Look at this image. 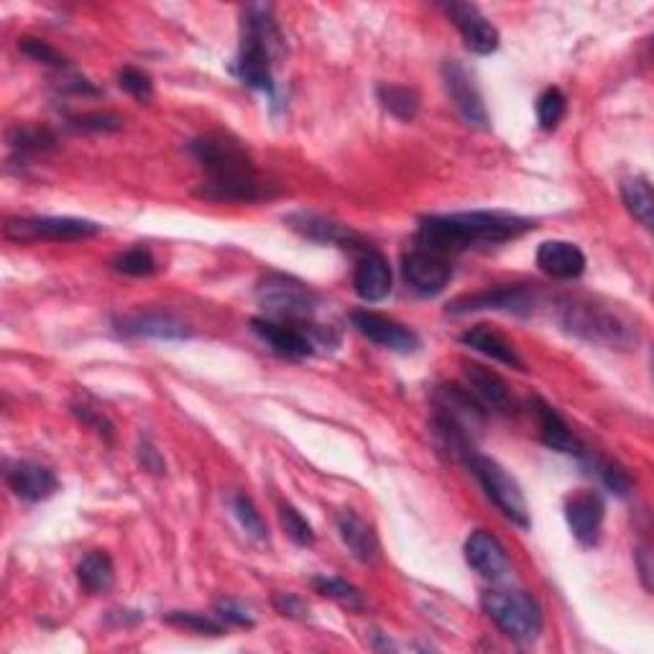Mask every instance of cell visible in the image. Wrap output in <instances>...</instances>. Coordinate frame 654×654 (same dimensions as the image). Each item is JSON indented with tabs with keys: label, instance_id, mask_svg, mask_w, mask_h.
<instances>
[{
	"label": "cell",
	"instance_id": "cell-1",
	"mask_svg": "<svg viewBox=\"0 0 654 654\" xmlns=\"http://www.w3.org/2000/svg\"><path fill=\"white\" fill-rule=\"evenodd\" d=\"M535 231L529 217L496 213V211H474V213H448V215H427L420 221L414 246L435 251L445 258L463 254L474 246H496L519 238Z\"/></svg>",
	"mask_w": 654,
	"mask_h": 654
},
{
	"label": "cell",
	"instance_id": "cell-2",
	"mask_svg": "<svg viewBox=\"0 0 654 654\" xmlns=\"http://www.w3.org/2000/svg\"><path fill=\"white\" fill-rule=\"evenodd\" d=\"M189 154L207 172V179L195 189L211 203H254L269 197L246 148L228 136H203L189 144Z\"/></svg>",
	"mask_w": 654,
	"mask_h": 654
},
{
	"label": "cell",
	"instance_id": "cell-3",
	"mask_svg": "<svg viewBox=\"0 0 654 654\" xmlns=\"http://www.w3.org/2000/svg\"><path fill=\"white\" fill-rule=\"evenodd\" d=\"M284 57V37L272 6H248L241 26V49L233 75L251 90L274 95V65Z\"/></svg>",
	"mask_w": 654,
	"mask_h": 654
},
{
	"label": "cell",
	"instance_id": "cell-4",
	"mask_svg": "<svg viewBox=\"0 0 654 654\" xmlns=\"http://www.w3.org/2000/svg\"><path fill=\"white\" fill-rule=\"evenodd\" d=\"M557 322L570 335L588 340V343L618 348V351H629L636 345V325L612 304L565 296L557 302Z\"/></svg>",
	"mask_w": 654,
	"mask_h": 654
},
{
	"label": "cell",
	"instance_id": "cell-5",
	"mask_svg": "<svg viewBox=\"0 0 654 654\" xmlns=\"http://www.w3.org/2000/svg\"><path fill=\"white\" fill-rule=\"evenodd\" d=\"M484 612L494 618L499 629L517 642H535L543 634V608L527 590L494 588L486 590Z\"/></svg>",
	"mask_w": 654,
	"mask_h": 654
},
{
	"label": "cell",
	"instance_id": "cell-6",
	"mask_svg": "<svg viewBox=\"0 0 654 654\" xmlns=\"http://www.w3.org/2000/svg\"><path fill=\"white\" fill-rule=\"evenodd\" d=\"M256 300L269 315L296 322L315 318V310L320 304V296L308 284L279 272L258 279Z\"/></svg>",
	"mask_w": 654,
	"mask_h": 654
},
{
	"label": "cell",
	"instance_id": "cell-7",
	"mask_svg": "<svg viewBox=\"0 0 654 654\" xmlns=\"http://www.w3.org/2000/svg\"><path fill=\"white\" fill-rule=\"evenodd\" d=\"M466 466L470 474L476 476V481L481 484L488 499H491L499 511L507 517L511 525H517L521 529H529V507L525 494H521L519 484L504 470L494 458H486L481 452H470Z\"/></svg>",
	"mask_w": 654,
	"mask_h": 654
},
{
	"label": "cell",
	"instance_id": "cell-8",
	"mask_svg": "<svg viewBox=\"0 0 654 654\" xmlns=\"http://www.w3.org/2000/svg\"><path fill=\"white\" fill-rule=\"evenodd\" d=\"M6 238L16 243H37V241H85L103 233V225L85 217H11L6 223Z\"/></svg>",
	"mask_w": 654,
	"mask_h": 654
},
{
	"label": "cell",
	"instance_id": "cell-9",
	"mask_svg": "<svg viewBox=\"0 0 654 654\" xmlns=\"http://www.w3.org/2000/svg\"><path fill=\"white\" fill-rule=\"evenodd\" d=\"M537 308V292L529 286H496L476 294L458 296L448 304V315H468V312H511V315H531Z\"/></svg>",
	"mask_w": 654,
	"mask_h": 654
},
{
	"label": "cell",
	"instance_id": "cell-10",
	"mask_svg": "<svg viewBox=\"0 0 654 654\" xmlns=\"http://www.w3.org/2000/svg\"><path fill=\"white\" fill-rule=\"evenodd\" d=\"M407 284L420 296H438L452 279V261L422 246H412L401 258Z\"/></svg>",
	"mask_w": 654,
	"mask_h": 654
},
{
	"label": "cell",
	"instance_id": "cell-11",
	"mask_svg": "<svg viewBox=\"0 0 654 654\" xmlns=\"http://www.w3.org/2000/svg\"><path fill=\"white\" fill-rule=\"evenodd\" d=\"M442 85L450 103L456 106L460 116H463L468 126H476L484 130L491 128V124H488V110L484 106L481 90H478L474 75H470L458 59H448V62L442 65Z\"/></svg>",
	"mask_w": 654,
	"mask_h": 654
},
{
	"label": "cell",
	"instance_id": "cell-12",
	"mask_svg": "<svg viewBox=\"0 0 654 654\" xmlns=\"http://www.w3.org/2000/svg\"><path fill=\"white\" fill-rule=\"evenodd\" d=\"M286 225H290L294 233H300L302 238L322 243V246H338L353 251V254L359 256L365 254V251H371V243L365 241L361 233H355L351 225L335 223L330 221V217H322L315 213H294L286 217Z\"/></svg>",
	"mask_w": 654,
	"mask_h": 654
},
{
	"label": "cell",
	"instance_id": "cell-13",
	"mask_svg": "<svg viewBox=\"0 0 654 654\" xmlns=\"http://www.w3.org/2000/svg\"><path fill=\"white\" fill-rule=\"evenodd\" d=\"M442 11L448 13V19L452 21V26L460 31V37H463L466 47L474 51V55H494L496 49H499V29L486 19V16L478 11L476 6L470 3H445Z\"/></svg>",
	"mask_w": 654,
	"mask_h": 654
},
{
	"label": "cell",
	"instance_id": "cell-14",
	"mask_svg": "<svg viewBox=\"0 0 654 654\" xmlns=\"http://www.w3.org/2000/svg\"><path fill=\"white\" fill-rule=\"evenodd\" d=\"M351 320L361 335L369 338L371 343L387 348V351L417 353L422 348V340L414 330H409L391 318L377 315V312H353Z\"/></svg>",
	"mask_w": 654,
	"mask_h": 654
},
{
	"label": "cell",
	"instance_id": "cell-15",
	"mask_svg": "<svg viewBox=\"0 0 654 654\" xmlns=\"http://www.w3.org/2000/svg\"><path fill=\"white\" fill-rule=\"evenodd\" d=\"M6 484L23 501H47L59 491V478L51 468L33 460H13L6 463Z\"/></svg>",
	"mask_w": 654,
	"mask_h": 654
},
{
	"label": "cell",
	"instance_id": "cell-16",
	"mask_svg": "<svg viewBox=\"0 0 654 654\" xmlns=\"http://www.w3.org/2000/svg\"><path fill=\"white\" fill-rule=\"evenodd\" d=\"M466 560L478 575L486 580L501 583L511 575V563L504 545L496 539L491 531L476 529L466 543Z\"/></svg>",
	"mask_w": 654,
	"mask_h": 654
},
{
	"label": "cell",
	"instance_id": "cell-17",
	"mask_svg": "<svg viewBox=\"0 0 654 654\" xmlns=\"http://www.w3.org/2000/svg\"><path fill=\"white\" fill-rule=\"evenodd\" d=\"M251 330L264 340V343L272 348L276 355H284V359H310L315 353V343L308 335V330L300 325H290V322H276L266 318H254L251 320Z\"/></svg>",
	"mask_w": 654,
	"mask_h": 654
},
{
	"label": "cell",
	"instance_id": "cell-18",
	"mask_svg": "<svg viewBox=\"0 0 654 654\" xmlns=\"http://www.w3.org/2000/svg\"><path fill=\"white\" fill-rule=\"evenodd\" d=\"M565 519H568L573 537L578 539L583 547H593L598 545L601 539V527H604L606 519V504L593 491L575 494L573 499L565 504Z\"/></svg>",
	"mask_w": 654,
	"mask_h": 654
},
{
	"label": "cell",
	"instance_id": "cell-19",
	"mask_svg": "<svg viewBox=\"0 0 654 654\" xmlns=\"http://www.w3.org/2000/svg\"><path fill=\"white\" fill-rule=\"evenodd\" d=\"M463 373L468 381V391L478 399V404L488 412L509 414L514 412V397L509 383L499 373L486 369L481 363H463Z\"/></svg>",
	"mask_w": 654,
	"mask_h": 654
},
{
	"label": "cell",
	"instance_id": "cell-20",
	"mask_svg": "<svg viewBox=\"0 0 654 654\" xmlns=\"http://www.w3.org/2000/svg\"><path fill=\"white\" fill-rule=\"evenodd\" d=\"M116 330L124 338H156V340H185L192 330L185 322L167 312H136L116 320Z\"/></svg>",
	"mask_w": 654,
	"mask_h": 654
},
{
	"label": "cell",
	"instance_id": "cell-21",
	"mask_svg": "<svg viewBox=\"0 0 654 654\" xmlns=\"http://www.w3.org/2000/svg\"><path fill=\"white\" fill-rule=\"evenodd\" d=\"M537 266L547 276L573 282L586 272V254L570 241H545L537 248Z\"/></svg>",
	"mask_w": 654,
	"mask_h": 654
},
{
	"label": "cell",
	"instance_id": "cell-22",
	"mask_svg": "<svg viewBox=\"0 0 654 654\" xmlns=\"http://www.w3.org/2000/svg\"><path fill=\"white\" fill-rule=\"evenodd\" d=\"M353 290L363 302H381L387 300L391 292V269L389 261L383 258L379 251H365L355 261L353 272Z\"/></svg>",
	"mask_w": 654,
	"mask_h": 654
},
{
	"label": "cell",
	"instance_id": "cell-23",
	"mask_svg": "<svg viewBox=\"0 0 654 654\" xmlns=\"http://www.w3.org/2000/svg\"><path fill=\"white\" fill-rule=\"evenodd\" d=\"M535 412H537V424H539V440H543L549 450L555 452H565V456H580L583 445L575 438L568 422L557 414L555 407H549L547 401L537 399L535 401Z\"/></svg>",
	"mask_w": 654,
	"mask_h": 654
},
{
	"label": "cell",
	"instance_id": "cell-24",
	"mask_svg": "<svg viewBox=\"0 0 654 654\" xmlns=\"http://www.w3.org/2000/svg\"><path fill=\"white\" fill-rule=\"evenodd\" d=\"M460 343L474 348V351H478V353L488 355L491 361H499L504 365H511V369L525 371V361H521L517 348H514L501 333H496L494 328H488V325L470 328V330H466L463 335H460Z\"/></svg>",
	"mask_w": 654,
	"mask_h": 654
},
{
	"label": "cell",
	"instance_id": "cell-25",
	"mask_svg": "<svg viewBox=\"0 0 654 654\" xmlns=\"http://www.w3.org/2000/svg\"><path fill=\"white\" fill-rule=\"evenodd\" d=\"M338 531L345 547L351 549L353 557H359L361 563H373L379 557V539L373 535L369 521H363L359 514L345 509L338 517Z\"/></svg>",
	"mask_w": 654,
	"mask_h": 654
},
{
	"label": "cell",
	"instance_id": "cell-26",
	"mask_svg": "<svg viewBox=\"0 0 654 654\" xmlns=\"http://www.w3.org/2000/svg\"><path fill=\"white\" fill-rule=\"evenodd\" d=\"M77 578H80L82 588L90 593L110 590L113 583H116V568H113L110 555L103 553V549L85 555L82 563L77 565Z\"/></svg>",
	"mask_w": 654,
	"mask_h": 654
},
{
	"label": "cell",
	"instance_id": "cell-27",
	"mask_svg": "<svg viewBox=\"0 0 654 654\" xmlns=\"http://www.w3.org/2000/svg\"><path fill=\"white\" fill-rule=\"evenodd\" d=\"M6 138H8V146H11L13 152H19L21 156L51 152V148L57 146L55 130L41 124H16L8 128Z\"/></svg>",
	"mask_w": 654,
	"mask_h": 654
},
{
	"label": "cell",
	"instance_id": "cell-28",
	"mask_svg": "<svg viewBox=\"0 0 654 654\" xmlns=\"http://www.w3.org/2000/svg\"><path fill=\"white\" fill-rule=\"evenodd\" d=\"M578 458L583 460V466L588 468V474L598 478L601 486H604L606 491H612L614 496H629L632 478L622 466L614 463V460H608V458L590 456L588 450H583Z\"/></svg>",
	"mask_w": 654,
	"mask_h": 654
},
{
	"label": "cell",
	"instance_id": "cell-29",
	"mask_svg": "<svg viewBox=\"0 0 654 654\" xmlns=\"http://www.w3.org/2000/svg\"><path fill=\"white\" fill-rule=\"evenodd\" d=\"M622 197L626 211L634 215V221H640L644 228H652V213H654V195L647 177H632L624 179Z\"/></svg>",
	"mask_w": 654,
	"mask_h": 654
},
{
	"label": "cell",
	"instance_id": "cell-30",
	"mask_svg": "<svg viewBox=\"0 0 654 654\" xmlns=\"http://www.w3.org/2000/svg\"><path fill=\"white\" fill-rule=\"evenodd\" d=\"M379 103L383 110H389L391 116L404 120V124L414 120L417 113H420V95H417L412 87L404 85H381Z\"/></svg>",
	"mask_w": 654,
	"mask_h": 654
},
{
	"label": "cell",
	"instance_id": "cell-31",
	"mask_svg": "<svg viewBox=\"0 0 654 654\" xmlns=\"http://www.w3.org/2000/svg\"><path fill=\"white\" fill-rule=\"evenodd\" d=\"M312 586H315L318 593L322 596L338 601L340 606L351 608V612H363V596L359 593V588L351 586V583L343 580V578H328V575H322V578H312Z\"/></svg>",
	"mask_w": 654,
	"mask_h": 654
},
{
	"label": "cell",
	"instance_id": "cell-32",
	"mask_svg": "<svg viewBox=\"0 0 654 654\" xmlns=\"http://www.w3.org/2000/svg\"><path fill=\"white\" fill-rule=\"evenodd\" d=\"M110 266L116 269L118 274H126V276H152V274H156V269H159L152 251L144 248V246L124 251V254H118L116 258H113Z\"/></svg>",
	"mask_w": 654,
	"mask_h": 654
},
{
	"label": "cell",
	"instance_id": "cell-33",
	"mask_svg": "<svg viewBox=\"0 0 654 654\" xmlns=\"http://www.w3.org/2000/svg\"><path fill=\"white\" fill-rule=\"evenodd\" d=\"M228 504H231L233 517L238 519V525L243 529H246V535H251L254 539H269V529L264 525V519H261L258 509L254 507V501H251L246 494H233Z\"/></svg>",
	"mask_w": 654,
	"mask_h": 654
},
{
	"label": "cell",
	"instance_id": "cell-34",
	"mask_svg": "<svg viewBox=\"0 0 654 654\" xmlns=\"http://www.w3.org/2000/svg\"><path fill=\"white\" fill-rule=\"evenodd\" d=\"M565 110H568V100H565L563 90H557V87H547V90L537 98L539 128L555 130L565 118Z\"/></svg>",
	"mask_w": 654,
	"mask_h": 654
},
{
	"label": "cell",
	"instance_id": "cell-35",
	"mask_svg": "<svg viewBox=\"0 0 654 654\" xmlns=\"http://www.w3.org/2000/svg\"><path fill=\"white\" fill-rule=\"evenodd\" d=\"M169 624L182 626V629L195 632V634H207V636H221L223 634V622L221 618H213L207 614H197V612H169L167 616Z\"/></svg>",
	"mask_w": 654,
	"mask_h": 654
},
{
	"label": "cell",
	"instance_id": "cell-36",
	"mask_svg": "<svg viewBox=\"0 0 654 654\" xmlns=\"http://www.w3.org/2000/svg\"><path fill=\"white\" fill-rule=\"evenodd\" d=\"M279 517H282V525L294 545H300V547L315 545V529H312L310 521L304 519L302 514L292 507V504H282Z\"/></svg>",
	"mask_w": 654,
	"mask_h": 654
},
{
	"label": "cell",
	"instance_id": "cell-37",
	"mask_svg": "<svg viewBox=\"0 0 654 654\" xmlns=\"http://www.w3.org/2000/svg\"><path fill=\"white\" fill-rule=\"evenodd\" d=\"M69 128L77 134H116L124 128V120L113 113H85V116L69 118Z\"/></svg>",
	"mask_w": 654,
	"mask_h": 654
},
{
	"label": "cell",
	"instance_id": "cell-38",
	"mask_svg": "<svg viewBox=\"0 0 654 654\" xmlns=\"http://www.w3.org/2000/svg\"><path fill=\"white\" fill-rule=\"evenodd\" d=\"M19 49L23 51L26 57L33 59V62H39V65H47V67H55V69H67L69 67L67 59L59 55L55 47H49V43L41 41V39L23 37L19 41Z\"/></svg>",
	"mask_w": 654,
	"mask_h": 654
},
{
	"label": "cell",
	"instance_id": "cell-39",
	"mask_svg": "<svg viewBox=\"0 0 654 654\" xmlns=\"http://www.w3.org/2000/svg\"><path fill=\"white\" fill-rule=\"evenodd\" d=\"M118 85L124 87V90L130 95V98H136L138 103H148L154 98V82L152 77L141 69L136 67H126L118 72Z\"/></svg>",
	"mask_w": 654,
	"mask_h": 654
},
{
	"label": "cell",
	"instance_id": "cell-40",
	"mask_svg": "<svg viewBox=\"0 0 654 654\" xmlns=\"http://www.w3.org/2000/svg\"><path fill=\"white\" fill-rule=\"evenodd\" d=\"M217 618L225 624H233V626H246V629H251L254 626V616H251L246 608H243L241 604H235V601L225 598L217 604Z\"/></svg>",
	"mask_w": 654,
	"mask_h": 654
},
{
	"label": "cell",
	"instance_id": "cell-41",
	"mask_svg": "<svg viewBox=\"0 0 654 654\" xmlns=\"http://www.w3.org/2000/svg\"><path fill=\"white\" fill-rule=\"evenodd\" d=\"M138 463L146 470V474H154V476H164L167 474V463H164L162 452L154 448L152 442L144 440L138 445Z\"/></svg>",
	"mask_w": 654,
	"mask_h": 654
},
{
	"label": "cell",
	"instance_id": "cell-42",
	"mask_svg": "<svg viewBox=\"0 0 654 654\" xmlns=\"http://www.w3.org/2000/svg\"><path fill=\"white\" fill-rule=\"evenodd\" d=\"M75 414L80 417V420H82L85 424H90L95 432L103 435V438H106V440H113V424L108 422V417H106V414L95 412V409L85 407V404H75Z\"/></svg>",
	"mask_w": 654,
	"mask_h": 654
},
{
	"label": "cell",
	"instance_id": "cell-43",
	"mask_svg": "<svg viewBox=\"0 0 654 654\" xmlns=\"http://www.w3.org/2000/svg\"><path fill=\"white\" fill-rule=\"evenodd\" d=\"M274 608L282 616H290V618H304V616H308V606H304L302 601L294 596V593H276Z\"/></svg>",
	"mask_w": 654,
	"mask_h": 654
},
{
	"label": "cell",
	"instance_id": "cell-44",
	"mask_svg": "<svg viewBox=\"0 0 654 654\" xmlns=\"http://www.w3.org/2000/svg\"><path fill=\"white\" fill-rule=\"evenodd\" d=\"M636 557H640V570H642V580H644V588L652 590V568H650V547L644 545L640 553H636Z\"/></svg>",
	"mask_w": 654,
	"mask_h": 654
}]
</instances>
